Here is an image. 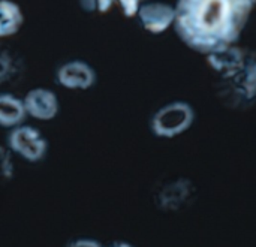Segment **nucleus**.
<instances>
[{
	"label": "nucleus",
	"instance_id": "obj_1",
	"mask_svg": "<svg viewBox=\"0 0 256 247\" xmlns=\"http://www.w3.org/2000/svg\"><path fill=\"white\" fill-rule=\"evenodd\" d=\"M252 8V0H178L174 28L190 50L208 56L238 40Z\"/></svg>",
	"mask_w": 256,
	"mask_h": 247
},
{
	"label": "nucleus",
	"instance_id": "obj_2",
	"mask_svg": "<svg viewBox=\"0 0 256 247\" xmlns=\"http://www.w3.org/2000/svg\"><path fill=\"white\" fill-rule=\"evenodd\" d=\"M207 63L214 72V86L222 100L232 108H244L256 99V52L230 46L208 54Z\"/></svg>",
	"mask_w": 256,
	"mask_h": 247
},
{
	"label": "nucleus",
	"instance_id": "obj_3",
	"mask_svg": "<svg viewBox=\"0 0 256 247\" xmlns=\"http://www.w3.org/2000/svg\"><path fill=\"white\" fill-rule=\"evenodd\" d=\"M194 122L195 111L190 104L177 100L158 110L152 117L150 128L156 136L171 140L189 130Z\"/></svg>",
	"mask_w": 256,
	"mask_h": 247
},
{
	"label": "nucleus",
	"instance_id": "obj_4",
	"mask_svg": "<svg viewBox=\"0 0 256 247\" xmlns=\"http://www.w3.org/2000/svg\"><path fill=\"white\" fill-rule=\"evenodd\" d=\"M8 147L28 162H39L48 152V141L39 129L30 124L12 128L8 135Z\"/></svg>",
	"mask_w": 256,
	"mask_h": 247
},
{
	"label": "nucleus",
	"instance_id": "obj_5",
	"mask_svg": "<svg viewBox=\"0 0 256 247\" xmlns=\"http://www.w3.org/2000/svg\"><path fill=\"white\" fill-rule=\"evenodd\" d=\"M98 81L96 69L86 60L63 62L56 70V82L68 90H88Z\"/></svg>",
	"mask_w": 256,
	"mask_h": 247
},
{
	"label": "nucleus",
	"instance_id": "obj_6",
	"mask_svg": "<svg viewBox=\"0 0 256 247\" xmlns=\"http://www.w3.org/2000/svg\"><path fill=\"white\" fill-rule=\"evenodd\" d=\"M136 16L144 30L159 34L174 24L176 8L164 2H144L141 3Z\"/></svg>",
	"mask_w": 256,
	"mask_h": 247
},
{
	"label": "nucleus",
	"instance_id": "obj_7",
	"mask_svg": "<svg viewBox=\"0 0 256 247\" xmlns=\"http://www.w3.org/2000/svg\"><path fill=\"white\" fill-rule=\"evenodd\" d=\"M22 102L27 117H32L39 122H50L60 111V102L57 94L45 87H36L28 90Z\"/></svg>",
	"mask_w": 256,
	"mask_h": 247
},
{
	"label": "nucleus",
	"instance_id": "obj_8",
	"mask_svg": "<svg viewBox=\"0 0 256 247\" xmlns=\"http://www.w3.org/2000/svg\"><path fill=\"white\" fill-rule=\"evenodd\" d=\"M27 117L24 102L12 93H0V126L16 128L24 123Z\"/></svg>",
	"mask_w": 256,
	"mask_h": 247
},
{
	"label": "nucleus",
	"instance_id": "obj_9",
	"mask_svg": "<svg viewBox=\"0 0 256 247\" xmlns=\"http://www.w3.org/2000/svg\"><path fill=\"white\" fill-rule=\"evenodd\" d=\"M144 0H80L82 10L90 14H108L118 8L126 18L136 16V12Z\"/></svg>",
	"mask_w": 256,
	"mask_h": 247
},
{
	"label": "nucleus",
	"instance_id": "obj_10",
	"mask_svg": "<svg viewBox=\"0 0 256 247\" xmlns=\"http://www.w3.org/2000/svg\"><path fill=\"white\" fill-rule=\"evenodd\" d=\"M24 24L21 6L14 0H0V39L16 34Z\"/></svg>",
	"mask_w": 256,
	"mask_h": 247
},
{
	"label": "nucleus",
	"instance_id": "obj_11",
	"mask_svg": "<svg viewBox=\"0 0 256 247\" xmlns=\"http://www.w3.org/2000/svg\"><path fill=\"white\" fill-rule=\"evenodd\" d=\"M22 72V58L8 45L0 44V86L15 81Z\"/></svg>",
	"mask_w": 256,
	"mask_h": 247
},
{
	"label": "nucleus",
	"instance_id": "obj_12",
	"mask_svg": "<svg viewBox=\"0 0 256 247\" xmlns=\"http://www.w3.org/2000/svg\"><path fill=\"white\" fill-rule=\"evenodd\" d=\"M68 247H104L99 242L93 240V238H78L74 240Z\"/></svg>",
	"mask_w": 256,
	"mask_h": 247
},
{
	"label": "nucleus",
	"instance_id": "obj_13",
	"mask_svg": "<svg viewBox=\"0 0 256 247\" xmlns=\"http://www.w3.org/2000/svg\"><path fill=\"white\" fill-rule=\"evenodd\" d=\"M110 247H134V246H132V244H129V243H126V242H118V243L111 244Z\"/></svg>",
	"mask_w": 256,
	"mask_h": 247
},
{
	"label": "nucleus",
	"instance_id": "obj_14",
	"mask_svg": "<svg viewBox=\"0 0 256 247\" xmlns=\"http://www.w3.org/2000/svg\"><path fill=\"white\" fill-rule=\"evenodd\" d=\"M252 2H254V4H256V0H252Z\"/></svg>",
	"mask_w": 256,
	"mask_h": 247
}]
</instances>
